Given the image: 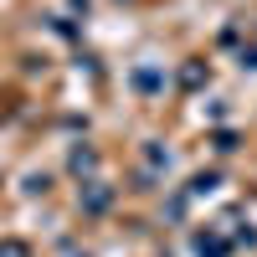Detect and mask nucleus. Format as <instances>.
<instances>
[{
	"label": "nucleus",
	"instance_id": "f257e3e1",
	"mask_svg": "<svg viewBox=\"0 0 257 257\" xmlns=\"http://www.w3.org/2000/svg\"><path fill=\"white\" fill-rule=\"evenodd\" d=\"M0 257H26V247H21V242H6V247H0Z\"/></svg>",
	"mask_w": 257,
	"mask_h": 257
}]
</instances>
